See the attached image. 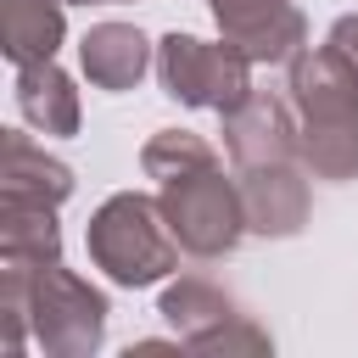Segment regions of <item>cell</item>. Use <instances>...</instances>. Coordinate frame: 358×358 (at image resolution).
<instances>
[{
	"instance_id": "cell-1",
	"label": "cell",
	"mask_w": 358,
	"mask_h": 358,
	"mask_svg": "<svg viewBox=\"0 0 358 358\" xmlns=\"http://www.w3.org/2000/svg\"><path fill=\"white\" fill-rule=\"evenodd\" d=\"M145 179H157V201L168 229L190 257H229L246 235L241 185L224 173L218 151L190 129H157L140 145Z\"/></svg>"
},
{
	"instance_id": "cell-2",
	"label": "cell",
	"mask_w": 358,
	"mask_h": 358,
	"mask_svg": "<svg viewBox=\"0 0 358 358\" xmlns=\"http://www.w3.org/2000/svg\"><path fill=\"white\" fill-rule=\"evenodd\" d=\"M291 112L308 173L324 185L358 179V67L330 39L291 56Z\"/></svg>"
},
{
	"instance_id": "cell-3",
	"label": "cell",
	"mask_w": 358,
	"mask_h": 358,
	"mask_svg": "<svg viewBox=\"0 0 358 358\" xmlns=\"http://www.w3.org/2000/svg\"><path fill=\"white\" fill-rule=\"evenodd\" d=\"M84 246H90V263L123 285V291H140V285H157L179 268V235L168 229L162 218V201L157 196H140V190H117L106 196L90 224H84Z\"/></svg>"
},
{
	"instance_id": "cell-4",
	"label": "cell",
	"mask_w": 358,
	"mask_h": 358,
	"mask_svg": "<svg viewBox=\"0 0 358 358\" xmlns=\"http://www.w3.org/2000/svg\"><path fill=\"white\" fill-rule=\"evenodd\" d=\"M6 280L22 285V308H28V324H34V341L50 352V358H90L101 341H106V296L73 274L62 257L45 263V268H0Z\"/></svg>"
},
{
	"instance_id": "cell-5",
	"label": "cell",
	"mask_w": 358,
	"mask_h": 358,
	"mask_svg": "<svg viewBox=\"0 0 358 358\" xmlns=\"http://www.w3.org/2000/svg\"><path fill=\"white\" fill-rule=\"evenodd\" d=\"M157 78L179 106L218 117L252 101V56L235 50L229 39H196V34L157 39Z\"/></svg>"
},
{
	"instance_id": "cell-6",
	"label": "cell",
	"mask_w": 358,
	"mask_h": 358,
	"mask_svg": "<svg viewBox=\"0 0 358 358\" xmlns=\"http://www.w3.org/2000/svg\"><path fill=\"white\" fill-rule=\"evenodd\" d=\"M168 324H173V336L185 341V347H196V352H268L274 341H268V330L224 291V285H213V280H201V274H179L168 291H162V308H157Z\"/></svg>"
},
{
	"instance_id": "cell-7",
	"label": "cell",
	"mask_w": 358,
	"mask_h": 358,
	"mask_svg": "<svg viewBox=\"0 0 358 358\" xmlns=\"http://www.w3.org/2000/svg\"><path fill=\"white\" fill-rule=\"evenodd\" d=\"M235 185H241V207H246V229L252 235H268V241L302 235V224L313 213V190H308V162L302 157L235 168Z\"/></svg>"
},
{
	"instance_id": "cell-8",
	"label": "cell",
	"mask_w": 358,
	"mask_h": 358,
	"mask_svg": "<svg viewBox=\"0 0 358 358\" xmlns=\"http://www.w3.org/2000/svg\"><path fill=\"white\" fill-rule=\"evenodd\" d=\"M218 34L252 62H291L308 45V22L291 0H207Z\"/></svg>"
},
{
	"instance_id": "cell-9",
	"label": "cell",
	"mask_w": 358,
	"mask_h": 358,
	"mask_svg": "<svg viewBox=\"0 0 358 358\" xmlns=\"http://www.w3.org/2000/svg\"><path fill=\"white\" fill-rule=\"evenodd\" d=\"M224 151L235 168H252V162H285V157H302L296 151V112H291V95H257L246 106H235L224 117Z\"/></svg>"
},
{
	"instance_id": "cell-10",
	"label": "cell",
	"mask_w": 358,
	"mask_h": 358,
	"mask_svg": "<svg viewBox=\"0 0 358 358\" xmlns=\"http://www.w3.org/2000/svg\"><path fill=\"white\" fill-rule=\"evenodd\" d=\"M0 196L62 207L73 196V168L62 157H50L39 140H28L22 129H6V140H0Z\"/></svg>"
},
{
	"instance_id": "cell-11",
	"label": "cell",
	"mask_w": 358,
	"mask_h": 358,
	"mask_svg": "<svg viewBox=\"0 0 358 358\" xmlns=\"http://www.w3.org/2000/svg\"><path fill=\"white\" fill-rule=\"evenodd\" d=\"M78 62L95 90H134L151 67V39L134 22H95L78 39Z\"/></svg>"
},
{
	"instance_id": "cell-12",
	"label": "cell",
	"mask_w": 358,
	"mask_h": 358,
	"mask_svg": "<svg viewBox=\"0 0 358 358\" xmlns=\"http://www.w3.org/2000/svg\"><path fill=\"white\" fill-rule=\"evenodd\" d=\"M11 95H17V112H22L39 134H78V90H73V78L56 67V56L17 67Z\"/></svg>"
},
{
	"instance_id": "cell-13",
	"label": "cell",
	"mask_w": 358,
	"mask_h": 358,
	"mask_svg": "<svg viewBox=\"0 0 358 358\" xmlns=\"http://www.w3.org/2000/svg\"><path fill=\"white\" fill-rule=\"evenodd\" d=\"M56 257H62L56 207L0 196V268H45Z\"/></svg>"
},
{
	"instance_id": "cell-14",
	"label": "cell",
	"mask_w": 358,
	"mask_h": 358,
	"mask_svg": "<svg viewBox=\"0 0 358 358\" xmlns=\"http://www.w3.org/2000/svg\"><path fill=\"white\" fill-rule=\"evenodd\" d=\"M0 39H6V62H11V67L50 62L56 45L67 39V11H62V0H6Z\"/></svg>"
},
{
	"instance_id": "cell-15",
	"label": "cell",
	"mask_w": 358,
	"mask_h": 358,
	"mask_svg": "<svg viewBox=\"0 0 358 358\" xmlns=\"http://www.w3.org/2000/svg\"><path fill=\"white\" fill-rule=\"evenodd\" d=\"M330 45L358 67V11H347V17H336V22H330Z\"/></svg>"
},
{
	"instance_id": "cell-16",
	"label": "cell",
	"mask_w": 358,
	"mask_h": 358,
	"mask_svg": "<svg viewBox=\"0 0 358 358\" xmlns=\"http://www.w3.org/2000/svg\"><path fill=\"white\" fill-rule=\"evenodd\" d=\"M78 6H123V0H78Z\"/></svg>"
}]
</instances>
